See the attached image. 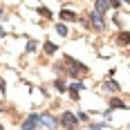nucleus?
I'll return each instance as SVG.
<instances>
[{
    "label": "nucleus",
    "mask_w": 130,
    "mask_h": 130,
    "mask_svg": "<svg viewBox=\"0 0 130 130\" xmlns=\"http://www.w3.org/2000/svg\"><path fill=\"white\" fill-rule=\"evenodd\" d=\"M83 88H85V85H83L81 81H76V83H72V85H70V92H72V96L76 99V96H78V92L83 90Z\"/></svg>",
    "instance_id": "nucleus-6"
},
{
    "label": "nucleus",
    "mask_w": 130,
    "mask_h": 130,
    "mask_svg": "<svg viewBox=\"0 0 130 130\" xmlns=\"http://www.w3.org/2000/svg\"><path fill=\"white\" fill-rule=\"evenodd\" d=\"M110 7H112V2H105V0H99V2H96V11L99 13L105 11V9H110Z\"/></svg>",
    "instance_id": "nucleus-9"
},
{
    "label": "nucleus",
    "mask_w": 130,
    "mask_h": 130,
    "mask_svg": "<svg viewBox=\"0 0 130 130\" xmlns=\"http://www.w3.org/2000/svg\"><path fill=\"white\" fill-rule=\"evenodd\" d=\"M34 50H36V43L29 40V43H27V52H34Z\"/></svg>",
    "instance_id": "nucleus-16"
},
{
    "label": "nucleus",
    "mask_w": 130,
    "mask_h": 130,
    "mask_svg": "<svg viewBox=\"0 0 130 130\" xmlns=\"http://www.w3.org/2000/svg\"><path fill=\"white\" fill-rule=\"evenodd\" d=\"M61 18L63 20H76V13L70 11V9H61Z\"/></svg>",
    "instance_id": "nucleus-7"
},
{
    "label": "nucleus",
    "mask_w": 130,
    "mask_h": 130,
    "mask_svg": "<svg viewBox=\"0 0 130 130\" xmlns=\"http://www.w3.org/2000/svg\"><path fill=\"white\" fill-rule=\"evenodd\" d=\"M119 43H121V45H128V43H130L128 31H121V36H119Z\"/></svg>",
    "instance_id": "nucleus-11"
},
{
    "label": "nucleus",
    "mask_w": 130,
    "mask_h": 130,
    "mask_svg": "<svg viewBox=\"0 0 130 130\" xmlns=\"http://www.w3.org/2000/svg\"><path fill=\"white\" fill-rule=\"evenodd\" d=\"M38 11L43 13V16H45V18H52V13H50V9H45V7H40Z\"/></svg>",
    "instance_id": "nucleus-15"
},
{
    "label": "nucleus",
    "mask_w": 130,
    "mask_h": 130,
    "mask_svg": "<svg viewBox=\"0 0 130 130\" xmlns=\"http://www.w3.org/2000/svg\"><path fill=\"white\" fill-rule=\"evenodd\" d=\"M103 88H105V90H112V92H117V90H119L117 81H105V83H103Z\"/></svg>",
    "instance_id": "nucleus-10"
},
{
    "label": "nucleus",
    "mask_w": 130,
    "mask_h": 130,
    "mask_svg": "<svg viewBox=\"0 0 130 130\" xmlns=\"http://www.w3.org/2000/svg\"><path fill=\"white\" fill-rule=\"evenodd\" d=\"M56 31H58L61 36H67V27H65V25H61V23L56 25Z\"/></svg>",
    "instance_id": "nucleus-14"
},
{
    "label": "nucleus",
    "mask_w": 130,
    "mask_h": 130,
    "mask_svg": "<svg viewBox=\"0 0 130 130\" xmlns=\"http://www.w3.org/2000/svg\"><path fill=\"white\" fill-rule=\"evenodd\" d=\"M56 52V45L54 43H45V54H54Z\"/></svg>",
    "instance_id": "nucleus-12"
},
{
    "label": "nucleus",
    "mask_w": 130,
    "mask_h": 130,
    "mask_svg": "<svg viewBox=\"0 0 130 130\" xmlns=\"http://www.w3.org/2000/svg\"><path fill=\"white\" fill-rule=\"evenodd\" d=\"M54 88H56V90H58V92H65V90H67V88H65V83H63V81H61V78H58V81L54 83Z\"/></svg>",
    "instance_id": "nucleus-13"
},
{
    "label": "nucleus",
    "mask_w": 130,
    "mask_h": 130,
    "mask_svg": "<svg viewBox=\"0 0 130 130\" xmlns=\"http://www.w3.org/2000/svg\"><path fill=\"white\" fill-rule=\"evenodd\" d=\"M61 123H63L65 130H76V123L78 119L72 115V112H63V117H61Z\"/></svg>",
    "instance_id": "nucleus-2"
},
{
    "label": "nucleus",
    "mask_w": 130,
    "mask_h": 130,
    "mask_svg": "<svg viewBox=\"0 0 130 130\" xmlns=\"http://www.w3.org/2000/svg\"><path fill=\"white\" fill-rule=\"evenodd\" d=\"M65 63L70 65V70H67V72H70L72 76H78V74H85V72H88V67H85L83 63H76L72 56H67V58H65Z\"/></svg>",
    "instance_id": "nucleus-1"
},
{
    "label": "nucleus",
    "mask_w": 130,
    "mask_h": 130,
    "mask_svg": "<svg viewBox=\"0 0 130 130\" xmlns=\"http://www.w3.org/2000/svg\"><path fill=\"white\" fill-rule=\"evenodd\" d=\"M92 18V25L96 27V29H105V20H103V13H99V11H94L90 16Z\"/></svg>",
    "instance_id": "nucleus-4"
},
{
    "label": "nucleus",
    "mask_w": 130,
    "mask_h": 130,
    "mask_svg": "<svg viewBox=\"0 0 130 130\" xmlns=\"http://www.w3.org/2000/svg\"><path fill=\"white\" fill-rule=\"evenodd\" d=\"M0 36H5V29H2V27H0Z\"/></svg>",
    "instance_id": "nucleus-18"
},
{
    "label": "nucleus",
    "mask_w": 130,
    "mask_h": 130,
    "mask_svg": "<svg viewBox=\"0 0 130 130\" xmlns=\"http://www.w3.org/2000/svg\"><path fill=\"white\" fill-rule=\"evenodd\" d=\"M101 128H103V123H96V126L92 123V126H90V130H101Z\"/></svg>",
    "instance_id": "nucleus-17"
},
{
    "label": "nucleus",
    "mask_w": 130,
    "mask_h": 130,
    "mask_svg": "<svg viewBox=\"0 0 130 130\" xmlns=\"http://www.w3.org/2000/svg\"><path fill=\"white\" fill-rule=\"evenodd\" d=\"M40 121H43L50 130H56V126H58V121H56L54 117H50V115H43V117H40Z\"/></svg>",
    "instance_id": "nucleus-5"
},
{
    "label": "nucleus",
    "mask_w": 130,
    "mask_h": 130,
    "mask_svg": "<svg viewBox=\"0 0 130 130\" xmlns=\"http://www.w3.org/2000/svg\"><path fill=\"white\" fill-rule=\"evenodd\" d=\"M0 130H2V126H0Z\"/></svg>",
    "instance_id": "nucleus-19"
},
{
    "label": "nucleus",
    "mask_w": 130,
    "mask_h": 130,
    "mask_svg": "<svg viewBox=\"0 0 130 130\" xmlns=\"http://www.w3.org/2000/svg\"><path fill=\"white\" fill-rule=\"evenodd\" d=\"M38 121H40L38 115H29V117L25 119V123H23V130H34L36 126H38Z\"/></svg>",
    "instance_id": "nucleus-3"
},
{
    "label": "nucleus",
    "mask_w": 130,
    "mask_h": 130,
    "mask_svg": "<svg viewBox=\"0 0 130 130\" xmlns=\"http://www.w3.org/2000/svg\"><path fill=\"white\" fill-rule=\"evenodd\" d=\"M115 108H121V110H126V108H128V105L123 103V101H121V99H112V101H110V110H115Z\"/></svg>",
    "instance_id": "nucleus-8"
}]
</instances>
